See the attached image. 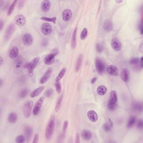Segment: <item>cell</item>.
<instances>
[{
  "mask_svg": "<svg viewBox=\"0 0 143 143\" xmlns=\"http://www.w3.org/2000/svg\"><path fill=\"white\" fill-rule=\"evenodd\" d=\"M118 106V95L115 91H111L110 93L109 100L107 103V108L110 111H115Z\"/></svg>",
  "mask_w": 143,
  "mask_h": 143,
  "instance_id": "6da1fadb",
  "label": "cell"
},
{
  "mask_svg": "<svg viewBox=\"0 0 143 143\" xmlns=\"http://www.w3.org/2000/svg\"><path fill=\"white\" fill-rule=\"evenodd\" d=\"M54 129H55V117L54 116H52V117L50 118L48 124L45 130V137L47 140H50V139L53 136Z\"/></svg>",
  "mask_w": 143,
  "mask_h": 143,
  "instance_id": "7a4b0ae2",
  "label": "cell"
},
{
  "mask_svg": "<svg viewBox=\"0 0 143 143\" xmlns=\"http://www.w3.org/2000/svg\"><path fill=\"white\" fill-rule=\"evenodd\" d=\"M39 60H40L39 57H37L34 58V59L31 62H27L25 64L24 67L26 69H28L29 75L30 76V77L33 75L34 70L36 67H37L38 63L39 62Z\"/></svg>",
  "mask_w": 143,
  "mask_h": 143,
  "instance_id": "3957f363",
  "label": "cell"
},
{
  "mask_svg": "<svg viewBox=\"0 0 143 143\" xmlns=\"http://www.w3.org/2000/svg\"><path fill=\"white\" fill-rule=\"evenodd\" d=\"M33 107V101L28 100L26 101L23 105L22 110H23V114L25 118H29L31 116V110Z\"/></svg>",
  "mask_w": 143,
  "mask_h": 143,
  "instance_id": "277c9868",
  "label": "cell"
},
{
  "mask_svg": "<svg viewBox=\"0 0 143 143\" xmlns=\"http://www.w3.org/2000/svg\"><path fill=\"white\" fill-rule=\"evenodd\" d=\"M58 53V50L57 49H53L52 53L49 54H48V55H47L45 57L44 60V63L48 65L52 64L54 63V61L55 60V56L57 55Z\"/></svg>",
  "mask_w": 143,
  "mask_h": 143,
  "instance_id": "5b68a950",
  "label": "cell"
},
{
  "mask_svg": "<svg viewBox=\"0 0 143 143\" xmlns=\"http://www.w3.org/2000/svg\"><path fill=\"white\" fill-rule=\"evenodd\" d=\"M95 66L96 69L98 73L102 74L105 70V65L100 58H96L95 59Z\"/></svg>",
  "mask_w": 143,
  "mask_h": 143,
  "instance_id": "8992f818",
  "label": "cell"
},
{
  "mask_svg": "<svg viewBox=\"0 0 143 143\" xmlns=\"http://www.w3.org/2000/svg\"><path fill=\"white\" fill-rule=\"evenodd\" d=\"M111 46L115 52H119L122 49V44L117 38H114L111 40Z\"/></svg>",
  "mask_w": 143,
  "mask_h": 143,
  "instance_id": "52a82bcc",
  "label": "cell"
},
{
  "mask_svg": "<svg viewBox=\"0 0 143 143\" xmlns=\"http://www.w3.org/2000/svg\"><path fill=\"white\" fill-rule=\"evenodd\" d=\"M44 100V97H41L37 101V102L35 103V105L34 106V108H33V113L34 116L38 115L39 111H40V109H41V107L42 106Z\"/></svg>",
  "mask_w": 143,
  "mask_h": 143,
  "instance_id": "ba28073f",
  "label": "cell"
},
{
  "mask_svg": "<svg viewBox=\"0 0 143 143\" xmlns=\"http://www.w3.org/2000/svg\"><path fill=\"white\" fill-rule=\"evenodd\" d=\"M22 42L26 46H30L33 43V37L32 35L27 33L22 36Z\"/></svg>",
  "mask_w": 143,
  "mask_h": 143,
  "instance_id": "9c48e42d",
  "label": "cell"
},
{
  "mask_svg": "<svg viewBox=\"0 0 143 143\" xmlns=\"http://www.w3.org/2000/svg\"><path fill=\"white\" fill-rule=\"evenodd\" d=\"M14 22L18 26H24L26 24V18L23 15H21V14L17 15L15 17Z\"/></svg>",
  "mask_w": 143,
  "mask_h": 143,
  "instance_id": "30bf717a",
  "label": "cell"
},
{
  "mask_svg": "<svg viewBox=\"0 0 143 143\" xmlns=\"http://www.w3.org/2000/svg\"><path fill=\"white\" fill-rule=\"evenodd\" d=\"M41 31L42 33L45 35H49L51 34L52 31V27L50 24L47 23V22H45L42 25Z\"/></svg>",
  "mask_w": 143,
  "mask_h": 143,
  "instance_id": "8fae6325",
  "label": "cell"
},
{
  "mask_svg": "<svg viewBox=\"0 0 143 143\" xmlns=\"http://www.w3.org/2000/svg\"><path fill=\"white\" fill-rule=\"evenodd\" d=\"M15 29H16L15 26L14 24H13L10 25L7 27V29L6 30V32H5V39L6 40H8V39H10V38H11L13 33H14Z\"/></svg>",
  "mask_w": 143,
  "mask_h": 143,
  "instance_id": "7c38bea8",
  "label": "cell"
},
{
  "mask_svg": "<svg viewBox=\"0 0 143 143\" xmlns=\"http://www.w3.org/2000/svg\"><path fill=\"white\" fill-rule=\"evenodd\" d=\"M23 62L21 59V58H19L15 62V64L14 65L15 72L16 73H20L22 70V68H23Z\"/></svg>",
  "mask_w": 143,
  "mask_h": 143,
  "instance_id": "4fadbf2b",
  "label": "cell"
},
{
  "mask_svg": "<svg viewBox=\"0 0 143 143\" xmlns=\"http://www.w3.org/2000/svg\"><path fill=\"white\" fill-rule=\"evenodd\" d=\"M72 12L70 9H65L62 13V19L64 21L68 22L72 17Z\"/></svg>",
  "mask_w": 143,
  "mask_h": 143,
  "instance_id": "5bb4252c",
  "label": "cell"
},
{
  "mask_svg": "<svg viewBox=\"0 0 143 143\" xmlns=\"http://www.w3.org/2000/svg\"><path fill=\"white\" fill-rule=\"evenodd\" d=\"M107 72L110 75L116 76L119 74V70L117 67L114 65H109L106 68Z\"/></svg>",
  "mask_w": 143,
  "mask_h": 143,
  "instance_id": "9a60e30c",
  "label": "cell"
},
{
  "mask_svg": "<svg viewBox=\"0 0 143 143\" xmlns=\"http://www.w3.org/2000/svg\"><path fill=\"white\" fill-rule=\"evenodd\" d=\"M88 119L92 122H96L98 120V115L95 111L89 110L87 113Z\"/></svg>",
  "mask_w": 143,
  "mask_h": 143,
  "instance_id": "2e32d148",
  "label": "cell"
},
{
  "mask_svg": "<svg viewBox=\"0 0 143 143\" xmlns=\"http://www.w3.org/2000/svg\"><path fill=\"white\" fill-rule=\"evenodd\" d=\"M52 73V69L49 68L46 71V72L43 75L42 78L40 79V83L41 84H44L45 83H46L48 80V79L50 78Z\"/></svg>",
  "mask_w": 143,
  "mask_h": 143,
  "instance_id": "e0dca14e",
  "label": "cell"
},
{
  "mask_svg": "<svg viewBox=\"0 0 143 143\" xmlns=\"http://www.w3.org/2000/svg\"><path fill=\"white\" fill-rule=\"evenodd\" d=\"M51 2L49 0H44L41 3V10L44 12H47L50 10Z\"/></svg>",
  "mask_w": 143,
  "mask_h": 143,
  "instance_id": "ac0fdd59",
  "label": "cell"
},
{
  "mask_svg": "<svg viewBox=\"0 0 143 143\" xmlns=\"http://www.w3.org/2000/svg\"><path fill=\"white\" fill-rule=\"evenodd\" d=\"M33 129L30 126H26L24 129V136L27 141H29L33 135Z\"/></svg>",
  "mask_w": 143,
  "mask_h": 143,
  "instance_id": "d6986e66",
  "label": "cell"
},
{
  "mask_svg": "<svg viewBox=\"0 0 143 143\" xmlns=\"http://www.w3.org/2000/svg\"><path fill=\"white\" fill-rule=\"evenodd\" d=\"M121 77L125 82H128L130 79V72L127 68H124L121 72Z\"/></svg>",
  "mask_w": 143,
  "mask_h": 143,
  "instance_id": "ffe728a7",
  "label": "cell"
},
{
  "mask_svg": "<svg viewBox=\"0 0 143 143\" xmlns=\"http://www.w3.org/2000/svg\"><path fill=\"white\" fill-rule=\"evenodd\" d=\"M19 49L16 47H12L10 51H9V57H10L11 59H15L16 58L18 55H19Z\"/></svg>",
  "mask_w": 143,
  "mask_h": 143,
  "instance_id": "44dd1931",
  "label": "cell"
},
{
  "mask_svg": "<svg viewBox=\"0 0 143 143\" xmlns=\"http://www.w3.org/2000/svg\"><path fill=\"white\" fill-rule=\"evenodd\" d=\"M44 88H45L44 86H42L39 87L36 89H35L34 90L30 93V97L34 98V97H36L39 96L40 94L42 93V92L44 91Z\"/></svg>",
  "mask_w": 143,
  "mask_h": 143,
  "instance_id": "7402d4cb",
  "label": "cell"
},
{
  "mask_svg": "<svg viewBox=\"0 0 143 143\" xmlns=\"http://www.w3.org/2000/svg\"><path fill=\"white\" fill-rule=\"evenodd\" d=\"M81 136L83 140H89L92 137V134L88 130H83L81 133Z\"/></svg>",
  "mask_w": 143,
  "mask_h": 143,
  "instance_id": "603a6c76",
  "label": "cell"
},
{
  "mask_svg": "<svg viewBox=\"0 0 143 143\" xmlns=\"http://www.w3.org/2000/svg\"><path fill=\"white\" fill-rule=\"evenodd\" d=\"M104 30L107 31V32H110L112 30H113V25L112 22L109 20H106L104 23Z\"/></svg>",
  "mask_w": 143,
  "mask_h": 143,
  "instance_id": "cb8c5ba5",
  "label": "cell"
},
{
  "mask_svg": "<svg viewBox=\"0 0 143 143\" xmlns=\"http://www.w3.org/2000/svg\"><path fill=\"white\" fill-rule=\"evenodd\" d=\"M132 110L135 112H142V105L140 102L135 101L134 102L132 106Z\"/></svg>",
  "mask_w": 143,
  "mask_h": 143,
  "instance_id": "d4e9b609",
  "label": "cell"
},
{
  "mask_svg": "<svg viewBox=\"0 0 143 143\" xmlns=\"http://www.w3.org/2000/svg\"><path fill=\"white\" fill-rule=\"evenodd\" d=\"M82 61H83V55L80 54L78 57V59L77 60V62H76L75 65V70L76 72H78L79 70L80 67L82 66Z\"/></svg>",
  "mask_w": 143,
  "mask_h": 143,
  "instance_id": "484cf974",
  "label": "cell"
},
{
  "mask_svg": "<svg viewBox=\"0 0 143 143\" xmlns=\"http://www.w3.org/2000/svg\"><path fill=\"white\" fill-rule=\"evenodd\" d=\"M77 28H75L72 35V37L71 39V47L72 49H74L76 47V39H77Z\"/></svg>",
  "mask_w": 143,
  "mask_h": 143,
  "instance_id": "4316f807",
  "label": "cell"
},
{
  "mask_svg": "<svg viewBox=\"0 0 143 143\" xmlns=\"http://www.w3.org/2000/svg\"><path fill=\"white\" fill-rule=\"evenodd\" d=\"M7 120L11 124L15 123L17 120V115L15 113H11L8 115Z\"/></svg>",
  "mask_w": 143,
  "mask_h": 143,
  "instance_id": "83f0119b",
  "label": "cell"
},
{
  "mask_svg": "<svg viewBox=\"0 0 143 143\" xmlns=\"http://www.w3.org/2000/svg\"><path fill=\"white\" fill-rule=\"evenodd\" d=\"M107 88L104 85H101L98 86L97 88V93L98 95L100 96H104L106 94L107 92Z\"/></svg>",
  "mask_w": 143,
  "mask_h": 143,
  "instance_id": "f1b7e54d",
  "label": "cell"
},
{
  "mask_svg": "<svg viewBox=\"0 0 143 143\" xmlns=\"http://www.w3.org/2000/svg\"><path fill=\"white\" fill-rule=\"evenodd\" d=\"M136 122V116L135 115H131L129 119L127 125V127L128 128L132 127L134 125H135Z\"/></svg>",
  "mask_w": 143,
  "mask_h": 143,
  "instance_id": "f546056e",
  "label": "cell"
},
{
  "mask_svg": "<svg viewBox=\"0 0 143 143\" xmlns=\"http://www.w3.org/2000/svg\"><path fill=\"white\" fill-rule=\"evenodd\" d=\"M66 71H67V68H63L61 69V70L60 71V72L59 73V74H58V75L57 76V77L55 78V82L60 81V80L62 79V78L64 77V74H65Z\"/></svg>",
  "mask_w": 143,
  "mask_h": 143,
  "instance_id": "4dcf8cb0",
  "label": "cell"
},
{
  "mask_svg": "<svg viewBox=\"0 0 143 143\" xmlns=\"http://www.w3.org/2000/svg\"><path fill=\"white\" fill-rule=\"evenodd\" d=\"M130 64H131L132 65L134 66L135 67H137L138 65L140 64V59L138 58H132L129 61Z\"/></svg>",
  "mask_w": 143,
  "mask_h": 143,
  "instance_id": "1f68e13d",
  "label": "cell"
},
{
  "mask_svg": "<svg viewBox=\"0 0 143 143\" xmlns=\"http://www.w3.org/2000/svg\"><path fill=\"white\" fill-rule=\"evenodd\" d=\"M62 100H63V95H61L57 100V102L56 103V105L55 107V111L56 113H58V111H59L61 106H62Z\"/></svg>",
  "mask_w": 143,
  "mask_h": 143,
  "instance_id": "d6a6232c",
  "label": "cell"
},
{
  "mask_svg": "<svg viewBox=\"0 0 143 143\" xmlns=\"http://www.w3.org/2000/svg\"><path fill=\"white\" fill-rule=\"evenodd\" d=\"M40 19L42 20L49 22H52V23L55 24L57 21V17H42L40 18Z\"/></svg>",
  "mask_w": 143,
  "mask_h": 143,
  "instance_id": "836d02e7",
  "label": "cell"
},
{
  "mask_svg": "<svg viewBox=\"0 0 143 143\" xmlns=\"http://www.w3.org/2000/svg\"><path fill=\"white\" fill-rule=\"evenodd\" d=\"M17 1H13L12 4L10 5V7L8 8V11H7V16H10L11 14H12V13L13 12V10H14V9L16 7V4L17 3Z\"/></svg>",
  "mask_w": 143,
  "mask_h": 143,
  "instance_id": "e575fe53",
  "label": "cell"
},
{
  "mask_svg": "<svg viewBox=\"0 0 143 143\" xmlns=\"http://www.w3.org/2000/svg\"><path fill=\"white\" fill-rule=\"evenodd\" d=\"M87 35H88V30L87 28H84L82 32H81V34H80V38L81 40H84L85 39H86L87 37Z\"/></svg>",
  "mask_w": 143,
  "mask_h": 143,
  "instance_id": "d590c367",
  "label": "cell"
},
{
  "mask_svg": "<svg viewBox=\"0 0 143 143\" xmlns=\"http://www.w3.org/2000/svg\"><path fill=\"white\" fill-rule=\"evenodd\" d=\"M55 89H56L57 92L58 94H60L62 92V85L60 81L55 82Z\"/></svg>",
  "mask_w": 143,
  "mask_h": 143,
  "instance_id": "8d00e7d4",
  "label": "cell"
},
{
  "mask_svg": "<svg viewBox=\"0 0 143 143\" xmlns=\"http://www.w3.org/2000/svg\"><path fill=\"white\" fill-rule=\"evenodd\" d=\"M26 139L24 135H19L17 136L16 138V142L17 143H24Z\"/></svg>",
  "mask_w": 143,
  "mask_h": 143,
  "instance_id": "74e56055",
  "label": "cell"
},
{
  "mask_svg": "<svg viewBox=\"0 0 143 143\" xmlns=\"http://www.w3.org/2000/svg\"><path fill=\"white\" fill-rule=\"evenodd\" d=\"M28 89H22V91H21L19 96L20 98H24L28 95Z\"/></svg>",
  "mask_w": 143,
  "mask_h": 143,
  "instance_id": "f35d334b",
  "label": "cell"
},
{
  "mask_svg": "<svg viewBox=\"0 0 143 143\" xmlns=\"http://www.w3.org/2000/svg\"><path fill=\"white\" fill-rule=\"evenodd\" d=\"M68 121L67 120H65L64 124H63V135H64L66 132L67 128H68Z\"/></svg>",
  "mask_w": 143,
  "mask_h": 143,
  "instance_id": "ab89813d",
  "label": "cell"
},
{
  "mask_svg": "<svg viewBox=\"0 0 143 143\" xmlns=\"http://www.w3.org/2000/svg\"><path fill=\"white\" fill-rule=\"evenodd\" d=\"M104 46L103 45L100 43H97L96 44V50L98 53H102L104 50Z\"/></svg>",
  "mask_w": 143,
  "mask_h": 143,
  "instance_id": "60d3db41",
  "label": "cell"
},
{
  "mask_svg": "<svg viewBox=\"0 0 143 143\" xmlns=\"http://www.w3.org/2000/svg\"><path fill=\"white\" fill-rule=\"evenodd\" d=\"M103 127H104V130L105 131H107V132H109V131H110L111 130V129L113 128L109 124V122H106L105 124H104V126H103Z\"/></svg>",
  "mask_w": 143,
  "mask_h": 143,
  "instance_id": "b9f144b4",
  "label": "cell"
},
{
  "mask_svg": "<svg viewBox=\"0 0 143 143\" xmlns=\"http://www.w3.org/2000/svg\"><path fill=\"white\" fill-rule=\"evenodd\" d=\"M53 94V90L52 89H49L47 90L45 93V95L47 97H50L52 96Z\"/></svg>",
  "mask_w": 143,
  "mask_h": 143,
  "instance_id": "7bdbcfd3",
  "label": "cell"
},
{
  "mask_svg": "<svg viewBox=\"0 0 143 143\" xmlns=\"http://www.w3.org/2000/svg\"><path fill=\"white\" fill-rule=\"evenodd\" d=\"M143 127V121L141 119L139 120L137 122V127L139 129H142Z\"/></svg>",
  "mask_w": 143,
  "mask_h": 143,
  "instance_id": "ee69618b",
  "label": "cell"
},
{
  "mask_svg": "<svg viewBox=\"0 0 143 143\" xmlns=\"http://www.w3.org/2000/svg\"><path fill=\"white\" fill-rule=\"evenodd\" d=\"M38 141H39V134H36L34 136L33 143H37Z\"/></svg>",
  "mask_w": 143,
  "mask_h": 143,
  "instance_id": "f6af8a7d",
  "label": "cell"
},
{
  "mask_svg": "<svg viewBox=\"0 0 143 143\" xmlns=\"http://www.w3.org/2000/svg\"><path fill=\"white\" fill-rule=\"evenodd\" d=\"M75 142L76 143H79L80 142V135L79 134L78 132L76 134V136H75Z\"/></svg>",
  "mask_w": 143,
  "mask_h": 143,
  "instance_id": "bcb514c9",
  "label": "cell"
},
{
  "mask_svg": "<svg viewBox=\"0 0 143 143\" xmlns=\"http://www.w3.org/2000/svg\"><path fill=\"white\" fill-rule=\"evenodd\" d=\"M139 29L140 30V34L142 35L143 34V25L142 22H141L140 24L139 25Z\"/></svg>",
  "mask_w": 143,
  "mask_h": 143,
  "instance_id": "7dc6e473",
  "label": "cell"
},
{
  "mask_svg": "<svg viewBox=\"0 0 143 143\" xmlns=\"http://www.w3.org/2000/svg\"><path fill=\"white\" fill-rule=\"evenodd\" d=\"M3 22L2 20H1L0 21V31H2V29H3Z\"/></svg>",
  "mask_w": 143,
  "mask_h": 143,
  "instance_id": "c3c4849f",
  "label": "cell"
},
{
  "mask_svg": "<svg viewBox=\"0 0 143 143\" xmlns=\"http://www.w3.org/2000/svg\"><path fill=\"white\" fill-rule=\"evenodd\" d=\"M24 2H25V1H20V2H19V5H18V6H19V7L20 8L22 7V6H23V4H24Z\"/></svg>",
  "mask_w": 143,
  "mask_h": 143,
  "instance_id": "681fc988",
  "label": "cell"
},
{
  "mask_svg": "<svg viewBox=\"0 0 143 143\" xmlns=\"http://www.w3.org/2000/svg\"><path fill=\"white\" fill-rule=\"evenodd\" d=\"M96 80H97V77H93L92 78L91 80V82L92 84H93L94 83H95L96 81Z\"/></svg>",
  "mask_w": 143,
  "mask_h": 143,
  "instance_id": "f907efd6",
  "label": "cell"
},
{
  "mask_svg": "<svg viewBox=\"0 0 143 143\" xmlns=\"http://www.w3.org/2000/svg\"><path fill=\"white\" fill-rule=\"evenodd\" d=\"M108 122H109V124L110 125V126H111L112 127H113V121H112L110 119H108Z\"/></svg>",
  "mask_w": 143,
  "mask_h": 143,
  "instance_id": "816d5d0a",
  "label": "cell"
},
{
  "mask_svg": "<svg viewBox=\"0 0 143 143\" xmlns=\"http://www.w3.org/2000/svg\"><path fill=\"white\" fill-rule=\"evenodd\" d=\"M47 40H44L43 41V43H42V45L43 46H47L48 43H45V42H47Z\"/></svg>",
  "mask_w": 143,
  "mask_h": 143,
  "instance_id": "f5cc1de1",
  "label": "cell"
},
{
  "mask_svg": "<svg viewBox=\"0 0 143 143\" xmlns=\"http://www.w3.org/2000/svg\"><path fill=\"white\" fill-rule=\"evenodd\" d=\"M139 50H140V52H142V50H143V47H142V44H141V45H140V47H139Z\"/></svg>",
  "mask_w": 143,
  "mask_h": 143,
  "instance_id": "db71d44e",
  "label": "cell"
},
{
  "mask_svg": "<svg viewBox=\"0 0 143 143\" xmlns=\"http://www.w3.org/2000/svg\"><path fill=\"white\" fill-rule=\"evenodd\" d=\"M3 4H4V1H3V0H1V1H0V8L2 7Z\"/></svg>",
  "mask_w": 143,
  "mask_h": 143,
  "instance_id": "11a10c76",
  "label": "cell"
},
{
  "mask_svg": "<svg viewBox=\"0 0 143 143\" xmlns=\"http://www.w3.org/2000/svg\"><path fill=\"white\" fill-rule=\"evenodd\" d=\"M140 68H142V57L141 58L140 60Z\"/></svg>",
  "mask_w": 143,
  "mask_h": 143,
  "instance_id": "9f6ffc18",
  "label": "cell"
},
{
  "mask_svg": "<svg viewBox=\"0 0 143 143\" xmlns=\"http://www.w3.org/2000/svg\"><path fill=\"white\" fill-rule=\"evenodd\" d=\"M3 63V59L2 57H0V65H2Z\"/></svg>",
  "mask_w": 143,
  "mask_h": 143,
  "instance_id": "6f0895ef",
  "label": "cell"
},
{
  "mask_svg": "<svg viewBox=\"0 0 143 143\" xmlns=\"http://www.w3.org/2000/svg\"><path fill=\"white\" fill-rule=\"evenodd\" d=\"M115 2L117 3H122L123 2V1H121V0H116V1H115Z\"/></svg>",
  "mask_w": 143,
  "mask_h": 143,
  "instance_id": "680465c9",
  "label": "cell"
},
{
  "mask_svg": "<svg viewBox=\"0 0 143 143\" xmlns=\"http://www.w3.org/2000/svg\"><path fill=\"white\" fill-rule=\"evenodd\" d=\"M0 82H1V87L2 86V79H1V80H0Z\"/></svg>",
  "mask_w": 143,
  "mask_h": 143,
  "instance_id": "91938a15",
  "label": "cell"
}]
</instances>
